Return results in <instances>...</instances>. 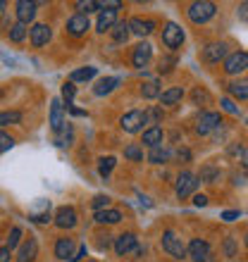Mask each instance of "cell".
Returning <instances> with one entry per match:
<instances>
[{"label": "cell", "instance_id": "obj_1", "mask_svg": "<svg viewBox=\"0 0 248 262\" xmlns=\"http://www.w3.org/2000/svg\"><path fill=\"white\" fill-rule=\"evenodd\" d=\"M215 12H217L215 3L196 0V3H191V7H189V19H191L193 24H203V21H208L210 17H215Z\"/></svg>", "mask_w": 248, "mask_h": 262}, {"label": "cell", "instance_id": "obj_2", "mask_svg": "<svg viewBox=\"0 0 248 262\" xmlns=\"http://www.w3.org/2000/svg\"><path fill=\"white\" fill-rule=\"evenodd\" d=\"M162 248L172 257H177V260H184L186 253H189V248L181 243V238L174 234V231H165V234H162Z\"/></svg>", "mask_w": 248, "mask_h": 262}, {"label": "cell", "instance_id": "obj_3", "mask_svg": "<svg viewBox=\"0 0 248 262\" xmlns=\"http://www.w3.org/2000/svg\"><path fill=\"white\" fill-rule=\"evenodd\" d=\"M146 122H148V115L141 112V110H131L119 119V124H122V129L127 131V134H136V131H141Z\"/></svg>", "mask_w": 248, "mask_h": 262}, {"label": "cell", "instance_id": "obj_4", "mask_svg": "<svg viewBox=\"0 0 248 262\" xmlns=\"http://www.w3.org/2000/svg\"><path fill=\"white\" fill-rule=\"evenodd\" d=\"M162 43H165L167 48H179L181 43H184V29L179 27V24H174V21H170V24H165V31H162Z\"/></svg>", "mask_w": 248, "mask_h": 262}, {"label": "cell", "instance_id": "obj_5", "mask_svg": "<svg viewBox=\"0 0 248 262\" xmlns=\"http://www.w3.org/2000/svg\"><path fill=\"white\" fill-rule=\"evenodd\" d=\"M198 186V177L191 172H181L179 177H177V198L184 200L186 195L193 193V188Z\"/></svg>", "mask_w": 248, "mask_h": 262}, {"label": "cell", "instance_id": "obj_6", "mask_svg": "<svg viewBox=\"0 0 248 262\" xmlns=\"http://www.w3.org/2000/svg\"><path fill=\"white\" fill-rule=\"evenodd\" d=\"M220 124H222V117L217 115V112H203V115L198 117V124H196V134L205 136V134L215 131Z\"/></svg>", "mask_w": 248, "mask_h": 262}, {"label": "cell", "instance_id": "obj_7", "mask_svg": "<svg viewBox=\"0 0 248 262\" xmlns=\"http://www.w3.org/2000/svg\"><path fill=\"white\" fill-rule=\"evenodd\" d=\"M243 69H248V53H243V50L229 55L227 60H224V72H227V74H239Z\"/></svg>", "mask_w": 248, "mask_h": 262}, {"label": "cell", "instance_id": "obj_8", "mask_svg": "<svg viewBox=\"0 0 248 262\" xmlns=\"http://www.w3.org/2000/svg\"><path fill=\"white\" fill-rule=\"evenodd\" d=\"M189 257L193 262H208L210 260V246L205 241H200V238H193L189 243Z\"/></svg>", "mask_w": 248, "mask_h": 262}, {"label": "cell", "instance_id": "obj_9", "mask_svg": "<svg viewBox=\"0 0 248 262\" xmlns=\"http://www.w3.org/2000/svg\"><path fill=\"white\" fill-rule=\"evenodd\" d=\"M227 57V46L224 43H210L203 48V60L205 62H220Z\"/></svg>", "mask_w": 248, "mask_h": 262}, {"label": "cell", "instance_id": "obj_10", "mask_svg": "<svg viewBox=\"0 0 248 262\" xmlns=\"http://www.w3.org/2000/svg\"><path fill=\"white\" fill-rule=\"evenodd\" d=\"M153 57V46L151 43H138L136 50H134V57H131V62H134V67H146L148 64V60Z\"/></svg>", "mask_w": 248, "mask_h": 262}, {"label": "cell", "instance_id": "obj_11", "mask_svg": "<svg viewBox=\"0 0 248 262\" xmlns=\"http://www.w3.org/2000/svg\"><path fill=\"white\" fill-rule=\"evenodd\" d=\"M89 17L86 14H74V17H69V21H67V31L72 36H81V34H86L89 31Z\"/></svg>", "mask_w": 248, "mask_h": 262}, {"label": "cell", "instance_id": "obj_12", "mask_svg": "<svg viewBox=\"0 0 248 262\" xmlns=\"http://www.w3.org/2000/svg\"><path fill=\"white\" fill-rule=\"evenodd\" d=\"M55 224L60 229H72L76 224V212L74 207H60L55 214Z\"/></svg>", "mask_w": 248, "mask_h": 262}, {"label": "cell", "instance_id": "obj_13", "mask_svg": "<svg viewBox=\"0 0 248 262\" xmlns=\"http://www.w3.org/2000/svg\"><path fill=\"white\" fill-rule=\"evenodd\" d=\"M55 255L60 257V260H74V241L72 238H57V243H55Z\"/></svg>", "mask_w": 248, "mask_h": 262}, {"label": "cell", "instance_id": "obj_14", "mask_svg": "<svg viewBox=\"0 0 248 262\" xmlns=\"http://www.w3.org/2000/svg\"><path fill=\"white\" fill-rule=\"evenodd\" d=\"M115 24H117V10H103L100 12V17H98V31L100 34H105V31H112L115 29Z\"/></svg>", "mask_w": 248, "mask_h": 262}, {"label": "cell", "instance_id": "obj_15", "mask_svg": "<svg viewBox=\"0 0 248 262\" xmlns=\"http://www.w3.org/2000/svg\"><path fill=\"white\" fill-rule=\"evenodd\" d=\"M131 250H136V236L134 234L117 236V241H115V253H117V255H127Z\"/></svg>", "mask_w": 248, "mask_h": 262}, {"label": "cell", "instance_id": "obj_16", "mask_svg": "<svg viewBox=\"0 0 248 262\" xmlns=\"http://www.w3.org/2000/svg\"><path fill=\"white\" fill-rule=\"evenodd\" d=\"M34 17H36V3L19 0V3H17V19H19L22 24H29Z\"/></svg>", "mask_w": 248, "mask_h": 262}, {"label": "cell", "instance_id": "obj_17", "mask_svg": "<svg viewBox=\"0 0 248 262\" xmlns=\"http://www.w3.org/2000/svg\"><path fill=\"white\" fill-rule=\"evenodd\" d=\"M48 41H50V27L48 24H36V27H31V43H34L36 48L46 46Z\"/></svg>", "mask_w": 248, "mask_h": 262}, {"label": "cell", "instance_id": "obj_18", "mask_svg": "<svg viewBox=\"0 0 248 262\" xmlns=\"http://www.w3.org/2000/svg\"><path fill=\"white\" fill-rule=\"evenodd\" d=\"M36 253H38V246H36L34 238H29V241L19 248V253H17V262H34Z\"/></svg>", "mask_w": 248, "mask_h": 262}, {"label": "cell", "instance_id": "obj_19", "mask_svg": "<svg viewBox=\"0 0 248 262\" xmlns=\"http://www.w3.org/2000/svg\"><path fill=\"white\" fill-rule=\"evenodd\" d=\"M62 126H65V122H62V103L55 98V100L50 103V129L62 131Z\"/></svg>", "mask_w": 248, "mask_h": 262}, {"label": "cell", "instance_id": "obj_20", "mask_svg": "<svg viewBox=\"0 0 248 262\" xmlns=\"http://www.w3.org/2000/svg\"><path fill=\"white\" fill-rule=\"evenodd\" d=\"M129 27H131V31H134V34L148 36L153 29H155V24H153V19H141V17H134V19L129 21Z\"/></svg>", "mask_w": 248, "mask_h": 262}, {"label": "cell", "instance_id": "obj_21", "mask_svg": "<svg viewBox=\"0 0 248 262\" xmlns=\"http://www.w3.org/2000/svg\"><path fill=\"white\" fill-rule=\"evenodd\" d=\"M117 83H119L117 76H105V79L98 81V86L93 91H96V96H108V93H112V91L117 89Z\"/></svg>", "mask_w": 248, "mask_h": 262}, {"label": "cell", "instance_id": "obj_22", "mask_svg": "<svg viewBox=\"0 0 248 262\" xmlns=\"http://www.w3.org/2000/svg\"><path fill=\"white\" fill-rule=\"evenodd\" d=\"M160 143H162V129H160V126H151L148 131H143V145L158 148Z\"/></svg>", "mask_w": 248, "mask_h": 262}, {"label": "cell", "instance_id": "obj_23", "mask_svg": "<svg viewBox=\"0 0 248 262\" xmlns=\"http://www.w3.org/2000/svg\"><path fill=\"white\" fill-rule=\"evenodd\" d=\"M129 34H131L129 21H117V24H115V29H112V41H115V43H127Z\"/></svg>", "mask_w": 248, "mask_h": 262}, {"label": "cell", "instance_id": "obj_24", "mask_svg": "<svg viewBox=\"0 0 248 262\" xmlns=\"http://www.w3.org/2000/svg\"><path fill=\"white\" fill-rule=\"evenodd\" d=\"M119 220H122L119 210H100V212H96V222H100V224H117Z\"/></svg>", "mask_w": 248, "mask_h": 262}, {"label": "cell", "instance_id": "obj_25", "mask_svg": "<svg viewBox=\"0 0 248 262\" xmlns=\"http://www.w3.org/2000/svg\"><path fill=\"white\" fill-rule=\"evenodd\" d=\"M181 98H184V89L174 86V89H167L165 93L160 96V100H162V105H174V103H179Z\"/></svg>", "mask_w": 248, "mask_h": 262}, {"label": "cell", "instance_id": "obj_26", "mask_svg": "<svg viewBox=\"0 0 248 262\" xmlns=\"http://www.w3.org/2000/svg\"><path fill=\"white\" fill-rule=\"evenodd\" d=\"M98 69L96 67H84V69H74L72 74H69V81H89V79H93L96 76Z\"/></svg>", "mask_w": 248, "mask_h": 262}, {"label": "cell", "instance_id": "obj_27", "mask_svg": "<svg viewBox=\"0 0 248 262\" xmlns=\"http://www.w3.org/2000/svg\"><path fill=\"white\" fill-rule=\"evenodd\" d=\"M229 93L239 100H246L248 98V79H241V81H234L229 83Z\"/></svg>", "mask_w": 248, "mask_h": 262}, {"label": "cell", "instance_id": "obj_28", "mask_svg": "<svg viewBox=\"0 0 248 262\" xmlns=\"http://www.w3.org/2000/svg\"><path fill=\"white\" fill-rule=\"evenodd\" d=\"M198 179L205 181V184H215V181L220 179V169H217V167H213V165H205L203 169H200Z\"/></svg>", "mask_w": 248, "mask_h": 262}, {"label": "cell", "instance_id": "obj_29", "mask_svg": "<svg viewBox=\"0 0 248 262\" xmlns=\"http://www.w3.org/2000/svg\"><path fill=\"white\" fill-rule=\"evenodd\" d=\"M24 38H27V24L17 21L14 27H10V41H12V43H22Z\"/></svg>", "mask_w": 248, "mask_h": 262}, {"label": "cell", "instance_id": "obj_30", "mask_svg": "<svg viewBox=\"0 0 248 262\" xmlns=\"http://www.w3.org/2000/svg\"><path fill=\"white\" fill-rule=\"evenodd\" d=\"M167 158H170V152H167L162 145L151 148V152H148V160H151L153 165H162V162H167Z\"/></svg>", "mask_w": 248, "mask_h": 262}, {"label": "cell", "instance_id": "obj_31", "mask_svg": "<svg viewBox=\"0 0 248 262\" xmlns=\"http://www.w3.org/2000/svg\"><path fill=\"white\" fill-rule=\"evenodd\" d=\"M141 96H143V98H158V96H162V93H160V83L158 81H146L143 86H141Z\"/></svg>", "mask_w": 248, "mask_h": 262}, {"label": "cell", "instance_id": "obj_32", "mask_svg": "<svg viewBox=\"0 0 248 262\" xmlns=\"http://www.w3.org/2000/svg\"><path fill=\"white\" fill-rule=\"evenodd\" d=\"M115 165H117V160H115V158H100V165H98V174H100L103 179H108Z\"/></svg>", "mask_w": 248, "mask_h": 262}, {"label": "cell", "instance_id": "obj_33", "mask_svg": "<svg viewBox=\"0 0 248 262\" xmlns=\"http://www.w3.org/2000/svg\"><path fill=\"white\" fill-rule=\"evenodd\" d=\"M17 122H22V112H3V115H0V124L3 126L17 124Z\"/></svg>", "mask_w": 248, "mask_h": 262}, {"label": "cell", "instance_id": "obj_34", "mask_svg": "<svg viewBox=\"0 0 248 262\" xmlns=\"http://www.w3.org/2000/svg\"><path fill=\"white\" fill-rule=\"evenodd\" d=\"M57 134H60V136H57V145H62V148H65V145H69L72 143V126H62V131H57Z\"/></svg>", "mask_w": 248, "mask_h": 262}, {"label": "cell", "instance_id": "obj_35", "mask_svg": "<svg viewBox=\"0 0 248 262\" xmlns=\"http://www.w3.org/2000/svg\"><path fill=\"white\" fill-rule=\"evenodd\" d=\"M124 155H127L129 160H136V162H141V160H143V150H141L138 145H129V148L124 150Z\"/></svg>", "mask_w": 248, "mask_h": 262}, {"label": "cell", "instance_id": "obj_36", "mask_svg": "<svg viewBox=\"0 0 248 262\" xmlns=\"http://www.w3.org/2000/svg\"><path fill=\"white\" fill-rule=\"evenodd\" d=\"M19 238H22V229L19 227H14L12 231H10V236H7V248L12 250L17 243H19Z\"/></svg>", "mask_w": 248, "mask_h": 262}, {"label": "cell", "instance_id": "obj_37", "mask_svg": "<svg viewBox=\"0 0 248 262\" xmlns=\"http://www.w3.org/2000/svg\"><path fill=\"white\" fill-rule=\"evenodd\" d=\"M108 205H110V198H108V195H96V198H93V210H96V212L108 210Z\"/></svg>", "mask_w": 248, "mask_h": 262}, {"label": "cell", "instance_id": "obj_38", "mask_svg": "<svg viewBox=\"0 0 248 262\" xmlns=\"http://www.w3.org/2000/svg\"><path fill=\"white\" fill-rule=\"evenodd\" d=\"M74 93H76V91H74V83H72V81H67L65 86H62V98L67 100V105L72 103V98H74Z\"/></svg>", "mask_w": 248, "mask_h": 262}, {"label": "cell", "instance_id": "obj_39", "mask_svg": "<svg viewBox=\"0 0 248 262\" xmlns=\"http://www.w3.org/2000/svg\"><path fill=\"white\" fill-rule=\"evenodd\" d=\"M0 143H3V145H0V150L7 152V150H10V148L14 145V141H12L10 136H7V134H3V136H0Z\"/></svg>", "mask_w": 248, "mask_h": 262}, {"label": "cell", "instance_id": "obj_40", "mask_svg": "<svg viewBox=\"0 0 248 262\" xmlns=\"http://www.w3.org/2000/svg\"><path fill=\"white\" fill-rule=\"evenodd\" d=\"M193 100H196V103H200V100H203V103H208V100H210V96H208V91L196 89V91H193Z\"/></svg>", "mask_w": 248, "mask_h": 262}, {"label": "cell", "instance_id": "obj_41", "mask_svg": "<svg viewBox=\"0 0 248 262\" xmlns=\"http://www.w3.org/2000/svg\"><path fill=\"white\" fill-rule=\"evenodd\" d=\"M79 10H86V12H93V10H96L98 7V3H93V0H86V3H79Z\"/></svg>", "mask_w": 248, "mask_h": 262}, {"label": "cell", "instance_id": "obj_42", "mask_svg": "<svg viewBox=\"0 0 248 262\" xmlns=\"http://www.w3.org/2000/svg\"><path fill=\"white\" fill-rule=\"evenodd\" d=\"M222 220H224V222L239 220V210H227V212H222Z\"/></svg>", "mask_w": 248, "mask_h": 262}, {"label": "cell", "instance_id": "obj_43", "mask_svg": "<svg viewBox=\"0 0 248 262\" xmlns=\"http://www.w3.org/2000/svg\"><path fill=\"white\" fill-rule=\"evenodd\" d=\"M224 253H227L229 257H234V253H236V248H234V238H227V241H224Z\"/></svg>", "mask_w": 248, "mask_h": 262}, {"label": "cell", "instance_id": "obj_44", "mask_svg": "<svg viewBox=\"0 0 248 262\" xmlns=\"http://www.w3.org/2000/svg\"><path fill=\"white\" fill-rule=\"evenodd\" d=\"M222 107H224V110H227V112H232V115H236V105L234 103H232V100H229V98H222Z\"/></svg>", "mask_w": 248, "mask_h": 262}, {"label": "cell", "instance_id": "obj_45", "mask_svg": "<svg viewBox=\"0 0 248 262\" xmlns=\"http://www.w3.org/2000/svg\"><path fill=\"white\" fill-rule=\"evenodd\" d=\"M31 220L38 222V224H48L50 222V214L48 212H41V214H31Z\"/></svg>", "mask_w": 248, "mask_h": 262}, {"label": "cell", "instance_id": "obj_46", "mask_svg": "<svg viewBox=\"0 0 248 262\" xmlns=\"http://www.w3.org/2000/svg\"><path fill=\"white\" fill-rule=\"evenodd\" d=\"M193 205H196V207H205L208 205V195H203V193L193 195Z\"/></svg>", "mask_w": 248, "mask_h": 262}, {"label": "cell", "instance_id": "obj_47", "mask_svg": "<svg viewBox=\"0 0 248 262\" xmlns=\"http://www.w3.org/2000/svg\"><path fill=\"white\" fill-rule=\"evenodd\" d=\"M239 19H248V3L239 5Z\"/></svg>", "mask_w": 248, "mask_h": 262}, {"label": "cell", "instance_id": "obj_48", "mask_svg": "<svg viewBox=\"0 0 248 262\" xmlns=\"http://www.w3.org/2000/svg\"><path fill=\"white\" fill-rule=\"evenodd\" d=\"M0 262H10V248L7 246H3V250H0Z\"/></svg>", "mask_w": 248, "mask_h": 262}, {"label": "cell", "instance_id": "obj_49", "mask_svg": "<svg viewBox=\"0 0 248 262\" xmlns=\"http://www.w3.org/2000/svg\"><path fill=\"white\" fill-rule=\"evenodd\" d=\"M146 115H148V117H153L155 122H158V119L162 117V112H160V110H151V112H146Z\"/></svg>", "mask_w": 248, "mask_h": 262}, {"label": "cell", "instance_id": "obj_50", "mask_svg": "<svg viewBox=\"0 0 248 262\" xmlns=\"http://www.w3.org/2000/svg\"><path fill=\"white\" fill-rule=\"evenodd\" d=\"M84 255H86V246H81V248L76 250V255H74V260H79V257H84ZM74 260H72V262H74Z\"/></svg>", "mask_w": 248, "mask_h": 262}, {"label": "cell", "instance_id": "obj_51", "mask_svg": "<svg viewBox=\"0 0 248 262\" xmlns=\"http://www.w3.org/2000/svg\"><path fill=\"white\" fill-rule=\"evenodd\" d=\"M69 112H72L74 117H86V112H84V110H76V107H72V110H69Z\"/></svg>", "mask_w": 248, "mask_h": 262}, {"label": "cell", "instance_id": "obj_52", "mask_svg": "<svg viewBox=\"0 0 248 262\" xmlns=\"http://www.w3.org/2000/svg\"><path fill=\"white\" fill-rule=\"evenodd\" d=\"M246 248H248V234H246Z\"/></svg>", "mask_w": 248, "mask_h": 262}, {"label": "cell", "instance_id": "obj_53", "mask_svg": "<svg viewBox=\"0 0 248 262\" xmlns=\"http://www.w3.org/2000/svg\"><path fill=\"white\" fill-rule=\"evenodd\" d=\"M246 124H248V119H246Z\"/></svg>", "mask_w": 248, "mask_h": 262}]
</instances>
